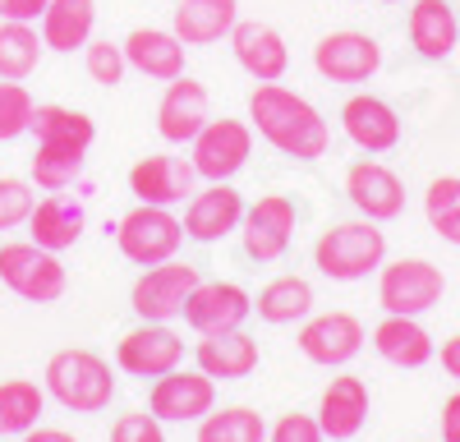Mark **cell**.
<instances>
[{
  "mask_svg": "<svg viewBox=\"0 0 460 442\" xmlns=\"http://www.w3.org/2000/svg\"><path fill=\"white\" fill-rule=\"evenodd\" d=\"M28 212H32L28 180L5 175V180H0V231H10V226H19V221H28Z\"/></svg>",
  "mask_w": 460,
  "mask_h": 442,
  "instance_id": "38",
  "label": "cell"
},
{
  "mask_svg": "<svg viewBox=\"0 0 460 442\" xmlns=\"http://www.w3.org/2000/svg\"><path fill=\"white\" fill-rule=\"evenodd\" d=\"M460 42V23L447 0H414L410 10V47L424 60H447Z\"/></svg>",
  "mask_w": 460,
  "mask_h": 442,
  "instance_id": "24",
  "label": "cell"
},
{
  "mask_svg": "<svg viewBox=\"0 0 460 442\" xmlns=\"http://www.w3.org/2000/svg\"><path fill=\"white\" fill-rule=\"evenodd\" d=\"M32 110H37V102H32V93H28L23 84H14V79L0 84V143L28 134Z\"/></svg>",
  "mask_w": 460,
  "mask_h": 442,
  "instance_id": "36",
  "label": "cell"
},
{
  "mask_svg": "<svg viewBox=\"0 0 460 442\" xmlns=\"http://www.w3.org/2000/svg\"><path fill=\"white\" fill-rule=\"evenodd\" d=\"M230 51H235V60L258 84H277L290 69V51L281 42V32L267 28V23H235L230 28Z\"/></svg>",
  "mask_w": 460,
  "mask_h": 442,
  "instance_id": "19",
  "label": "cell"
},
{
  "mask_svg": "<svg viewBox=\"0 0 460 442\" xmlns=\"http://www.w3.org/2000/svg\"><path fill=\"white\" fill-rule=\"evenodd\" d=\"M373 346H377L382 359L396 364V368H419V364L433 359V337L419 327V318H405V314L382 318L377 332H373Z\"/></svg>",
  "mask_w": 460,
  "mask_h": 442,
  "instance_id": "27",
  "label": "cell"
},
{
  "mask_svg": "<svg viewBox=\"0 0 460 442\" xmlns=\"http://www.w3.org/2000/svg\"><path fill=\"white\" fill-rule=\"evenodd\" d=\"M272 442H323V424L309 415H286L272 429Z\"/></svg>",
  "mask_w": 460,
  "mask_h": 442,
  "instance_id": "40",
  "label": "cell"
},
{
  "mask_svg": "<svg viewBox=\"0 0 460 442\" xmlns=\"http://www.w3.org/2000/svg\"><path fill=\"white\" fill-rule=\"evenodd\" d=\"M253 309H258L262 323H295L314 309V286L304 277H277L258 290Z\"/></svg>",
  "mask_w": 460,
  "mask_h": 442,
  "instance_id": "30",
  "label": "cell"
},
{
  "mask_svg": "<svg viewBox=\"0 0 460 442\" xmlns=\"http://www.w3.org/2000/svg\"><path fill=\"white\" fill-rule=\"evenodd\" d=\"M180 359H184V341L166 323H143L115 346V364L129 378H162L171 368H180Z\"/></svg>",
  "mask_w": 460,
  "mask_h": 442,
  "instance_id": "10",
  "label": "cell"
},
{
  "mask_svg": "<svg viewBox=\"0 0 460 442\" xmlns=\"http://www.w3.org/2000/svg\"><path fill=\"white\" fill-rule=\"evenodd\" d=\"M0 281L32 305H56L65 295V263L42 244H0Z\"/></svg>",
  "mask_w": 460,
  "mask_h": 442,
  "instance_id": "5",
  "label": "cell"
},
{
  "mask_svg": "<svg viewBox=\"0 0 460 442\" xmlns=\"http://www.w3.org/2000/svg\"><path fill=\"white\" fill-rule=\"evenodd\" d=\"M314 65L332 84H364L382 65V47L368 32H327L314 47Z\"/></svg>",
  "mask_w": 460,
  "mask_h": 442,
  "instance_id": "11",
  "label": "cell"
},
{
  "mask_svg": "<svg viewBox=\"0 0 460 442\" xmlns=\"http://www.w3.org/2000/svg\"><path fill=\"white\" fill-rule=\"evenodd\" d=\"M249 116L258 125V134L277 147V153L295 157V162H318L332 143V129L323 120V110L281 84H262L249 97Z\"/></svg>",
  "mask_w": 460,
  "mask_h": 442,
  "instance_id": "1",
  "label": "cell"
},
{
  "mask_svg": "<svg viewBox=\"0 0 460 442\" xmlns=\"http://www.w3.org/2000/svg\"><path fill=\"white\" fill-rule=\"evenodd\" d=\"M199 286V268H189V263H157V268H147L138 281H134V295H129V305L143 323H166L175 314H184V300L194 295Z\"/></svg>",
  "mask_w": 460,
  "mask_h": 442,
  "instance_id": "7",
  "label": "cell"
},
{
  "mask_svg": "<svg viewBox=\"0 0 460 442\" xmlns=\"http://www.w3.org/2000/svg\"><path fill=\"white\" fill-rule=\"evenodd\" d=\"M447 290V277L442 268L424 263V258H401V263L382 268V281H377V300L387 314H405V318H419L429 314Z\"/></svg>",
  "mask_w": 460,
  "mask_h": 442,
  "instance_id": "6",
  "label": "cell"
},
{
  "mask_svg": "<svg viewBox=\"0 0 460 442\" xmlns=\"http://www.w3.org/2000/svg\"><path fill=\"white\" fill-rule=\"evenodd\" d=\"M199 368L217 383H235V378H249L258 368V341L244 337V332H221V337H203L199 350H194Z\"/></svg>",
  "mask_w": 460,
  "mask_h": 442,
  "instance_id": "25",
  "label": "cell"
},
{
  "mask_svg": "<svg viewBox=\"0 0 460 442\" xmlns=\"http://www.w3.org/2000/svg\"><path fill=\"white\" fill-rule=\"evenodd\" d=\"M28 231H32V244L60 253L69 244H79V235H84V208L74 199H65V194H51L42 203H32Z\"/></svg>",
  "mask_w": 460,
  "mask_h": 442,
  "instance_id": "26",
  "label": "cell"
},
{
  "mask_svg": "<svg viewBox=\"0 0 460 442\" xmlns=\"http://www.w3.org/2000/svg\"><path fill=\"white\" fill-rule=\"evenodd\" d=\"M345 194L350 203L368 217V221H392L405 208V184L396 171H387L382 162H355L345 175Z\"/></svg>",
  "mask_w": 460,
  "mask_h": 442,
  "instance_id": "16",
  "label": "cell"
},
{
  "mask_svg": "<svg viewBox=\"0 0 460 442\" xmlns=\"http://www.w3.org/2000/svg\"><path fill=\"white\" fill-rule=\"evenodd\" d=\"M217 401V383L203 374H184V368H171V374L157 378L147 396V411L157 420H171V424H184V420H203Z\"/></svg>",
  "mask_w": 460,
  "mask_h": 442,
  "instance_id": "13",
  "label": "cell"
},
{
  "mask_svg": "<svg viewBox=\"0 0 460 442\" xmlns=\"http://www.w3.org/2000/svg\"><path fill=\"white\" fill-rule=\"evenodd\" d=\"M442 368H447V374L460 383V337H451V341L442 346Z\"/></svg>",
  "mask_w": 460,
  "mask_h": 442,
  "instance_id": "44",
  "label": "cell"
},
{
  "mask_svg": "<svg viewBox=\"0 0 460 442\" xmlns=\"http://www.w3.org/2000/svg\"><path fill=\"white\" fill-rule=\"evenodd\" d=\"M368 420V387L364 378H332V387L323 392V405H318V424H323V438L332 442H345L355 438Z\"/></svg>",
  "mask_w": 460,
  "mask_h": 442,
  "instance_id": "22",
  "label": "cell"
},
{
  "mask_svg": "<svg viewBox=\"0 0 460 442\" xmlns=\"http://www.w3.org/2000/svg\"><path fill=\"white\" fill-rule=\"evenodd\" d=\"M208 120H212L208 116V88L194 84V79H184V74L171 79V88H166V97L157 106V134L166 143H194Z\"/></svg>",
  "mask_w": 460,
  "mask_h": 442,
  "instance_id": "18",
  "label": "cell"
},
{
  "mask_svg": "<svg viewBox=\"0 0 460 442\" xmlns=\"http://www.w3.org/2000/svg\"><path fill=\"white\" fill-rule=\"evenodd\" d=\"M249 153H253L249 125L221 116V120H208L199 129V138H194V171L203 180H230L235 171H244Z\"/></svg>",
  "mask_w": 460,
  "mask_h": 442,
  "instance_id": "9",
  "label": "cell"
},
{
  "mask_svg": "<svg viewBox=\"0 0 460 442\" xmlns=\"http://www.w3.org/2000/svg\"><path fill=\"white\" fill-rule=\"evenodd\" d=\"M84 171V153H65V147H51V143H37L32 153V180L42 184L47 194H60L69 190Z\"/></svg>",
  "mask_w": 460,
  "mask_h": 442,
  "instance_id": "35",
  "label": "cell"
},
{
  "mask_svg": "<svg viewBox=\"0 0 460 442\" xmlns=\"http://www.w3.org/2000/svg\"><path fill=\"white\" fill-rule=\"evenodd\" d=\"M23 442H79V438H74V433H65V429H28L23 433Z\"/></svg>",
  "mask_w": 460,
  "mask_h": 442,
  "instance_id": "43",
  "label": "cell"
},
{
  "mask_svg": "<svg viewBox=\"0 0 460 442\" xmlns=\"http://www.w3.org/2000/svg\"><path fill=\"white\" fill-rule=\"evenodd\" d=\"M424 212H429L433 231H438L447 244H460V175H442V180L429 184Z\"/></svg>",
  "mask_w": 460,
  "mask_h": 442,
  "instance_id": "34",
  "label": "cell"
},
{
  "mask_svg": "<svg viewBox=\"0 0 460 442\" xmlns=\"http://www.w3.org/2000/svg\"><path fill=\"white\" fill-rule=\"evenodd\" d=\"M194 162H180V157H143L129 171V190L138 194V203H184V194H194Z\"/></svg>",
  "mask_w": 460,
  "mask_h": 442,
  "instance_id": "20",
  "label": "cell"
},
{
  "mask_svg": "<svg viewBox=\"0 0 460 442\" xmlns=\"http://www.w3.org/2000/svg\"><path fill=\"white\" fill-rule=\"evenodd\" d=\"M47 10V0H0V19H10V23H32V19H42Z\"/></svg>",
  "mask_w": 460,
  "mask_h": 442,
  "instance_id": "41",
  "label": "cell"
},
{
  "mask_svg": "<svg viewBox=\"0 0 460 442\" xmlns=\"http://www.w3.org/2000/svg\"><path fill=\"white\" fill-rule=\"evenodd\" d=\"M240 221H244V199L230 190L226 180H212V190L194 194V203H189L184 235L199 240V244H217V240H226L230 231H235Z\"/></svg>",
  "mask_w": 460,
  "mask_h": 442,
  "instance_id": "17",
  "label": "cell"
},
{
  "mask_svg": "<svg viewBox=\"0 0 460 442\" xmlns=\"http://www.w3.org/2000/svg\"><path fill=\"white\" fill-rule=\"evenodd\" d=\"M47 387L74 415H102L111 405V396H115L111 364L97 350H60V355H51Z\"/></svg>",
  "mask_w": 460,
  "mask_h": 442,
  "instance_id": "2",
  "label": "cell"
},
{
  "mask_svg": "<svg viewBox=\"0 0 460 442\" xmlns=\"http://www.w3.org/2000/svg\"><path fill=\"white\" fill-rule=\"evenodd\" d=\"M42 415V387L28 378H10L0 383V438L10 433H28Z\"/></svg>",
  "mask_w": 460,
  "mask_h": 442,
  "instance_id": "32",
  "label": "cell"
},
{
  "mask_svg": "<svg viewBox=\"0 0 460 442\" xmlns=\"http://www.w3.org/2000/svg\"><path fill=\"white\" fill-rule=\"evenodd\" d=\"M267 429H262V415H253L249 405H230L221 415H203V429H199V442H262Z\"/></svg>",
  "mask_w": 460,
  "mask_h": 442,
  "instance_id": "33",
  "label": "cell"
},
{
  "mask_svg": "<svg viewBox=\"0 0 460 442\" xmlns=\"http://www.w3.org/2000/svg\"><path fill=\"white\" fill-rule=\"evenodd\" d=\"M120 47H125V60L138 74H147V79L171 84V79L184 74V42L166 28H134Z\"/></svg>",
  "mask_w": 460,
  "mask_h": 442,
  "instance_id": "21",
  "label": "cell"
},
{
  "mask_svg": "<svg viewBox=\"0 0 460 442\" xmlns=\"http://www.w3.org/2000/svg\"><path fill=\"white\" fill-rule=\"evenodd\" d=\"M295 235V203L286 194H267L244 208V253L253 263H277Z\"/></svg>",
  "mask_w": 460,
  "mask_h": 442,
  "instance_id": "12",
  "label": "cell"
},
{
  "mask_svg": "<svg viewBox=\"0 0 460 442\" xmlns=\"http://www.w3.org/2000/svg\"><path fill=\"white\" fill-rule=\"evenodd\" d=\"M235 23H240V0H180L171 32L184 47H212Z\"/></svg>",
  "mask_w": 460,
  "mask_h": 442,
  "instance_id": "23",
  "label": "cell"
},
{
  "mask_svg": "<svg viewBox=\"0 0 460 442\" xmlns=\"http://www.w3.org/2000/svg\"><path fill=\"white\" fill-rule=\"evenodd\" d=\"M111 442H166V433H162V420L157 415L134 411V415H120V420L111 424Z\"/></svg>",
  "mask_w": 460,
  "mask_h": 442,
  "instance_id": "39",
  "label": "cell"
},
{
  "mask_svg": "<svg viewBox=\"0 0 460 442\" xmlns=\"http://www.w3.org/2000/svg\"><path fill=\"white\" fill-rule=\"evenodd\" d=\"M382 258H387V235L373 221H341V226L318 235L314 249V263L332 281H359L373 268H382Z\"/></svg>",
  "mask_w": 460,
  "mask_h": 442,
  "instance_id": "3",
  "label": "cell"
},
{
  "mask_svg": "<svg viewBox=\"0 0 460 442\" xmlns=\"http://www.w3.org/2000/svg\"><path fill=\"white\" fill-rule=\"evenodd\" d=\"M37 143H51V147H65V153H84L88 157V147L97 138V125L84 116V110H69V106H37L32 110V125Z\"/></svg>",
  "mask_w": 460,
  "mask_h": 442,
  "instance_id": "29",
  "label": "cell"
},
{
  "mask_svg": "<svg viewBox=\"0 0 460 442\" xmlns=\"http://www.w3.org/2000/svg\"><path fill=\"white\" fill-rule=\"evenodd\" d=\"M341 125H345V134H350V143L364 147V153H392V147L401 143V116L373 93H355L350 102H345Z\"/></svg>",
  "mask_w": 460,
  "mask_h": 442,
  "instance_id": "15",
  "label": "cell"
},
{
  "mask_svg": "<svg viewBox=\"0 0 460 442\" xmlns=\"http://www.w3.org/2000/svg\"><path fill=\"white\" fill-rule=\"evenodd\" d=\"M299 350L309 355L314 364H350L359 350H364V323L355 314H318L304 323L299 332Z\"/></svg>",
  "mask_w": 460,
  "mask_h": 442,
  "instance_id": "14",
  "label": "cell"
},
{
  "mask_svg": "<svg viewBox=\"0 0 460 442\" xmlns=\"http://www.w3.org/2000/svg\"><path fill=\"white\" fill-rule=\"evenodd\" d=\"M42 37L32 32V23H0V79H14L23 84L28 74L37 69V60H42Z\"/></svg>",
  "mask_w": 460,
  "mask_h": 442,
  "instance_id": "31",
  "label": "cell"
},
{
  "mask_svg": "<svg viewBox=\"0 0 460 442\" xmlns=\"http://www.w3.org/2000/svg\"><path fill=\"white\" fill-rule=\"evenodd\" d=\"M253 314L249 290L235 281H199L194 295L184 300V323L199 337H221V332H240V323Z\"/></svg>",
  "mask_w": 460,
  "mask_h": 442,
  "instance_id": "8",
  "label": "cell"
},
{
  "mask_svg": "<svg viewBox=\"0 0 460 442\" xmlns=\"http://www.w3.org/2000/svg\"><path fill=\"white\" fill-rule=\"evenodd\" d=\"M93 23H97V0H47V10H42V47L47 51L88 47Z\"/></svg>",
  "mask_w": 460,
  "mask_h": 442,
  "instance_id": "28",
  "label": "cell"
},
{
  "mask_svg": "<svg viewBox=\"0 0 460 442\" xmlns=\"http://www.w3.org/2000/svg\"><path fill=\"white\" fill-rule=\"evenodd\" d=\"M442 442H460V392L442 405Z\"/></svg>",
  "mask_w": 460,
  "mask_h": 442,
  "instance_id": "42",
  "label": "cell"
},
{
  "mask_svg": "<svg viewBox=\"0 0 460 442\" xmlns=\"http://www.w3.org/2000/svg\"><path fill=\"white\" fill-rule=\"evenodd\" d=\"M180 240H184V221H175L157 203H138L129 217H120V226H115V244H120V253L138 268L166 263L180 249Z\"/></svg>",
  "mask_w": 460,
  "mask_h": 442,
  "instance_id": "4",
  "label": "cell"
},
{
  "mask_svg": "<svg viewBox=\"0 0 460 442\" xmlns=\"http://www.w3.org/2000/svg\"><path fill=\"white\" fill-rule=\"evenodd\" d=\"M84 65H88V74H93V84H102V88H115V84L125 79V69H129L125 47H115L111 37H88Z\"/></svg>",
  "mask_w": 460,
  "mask_h": 442,
  "instance_id": "37",
  "label": "cell"
}]
</instances>
